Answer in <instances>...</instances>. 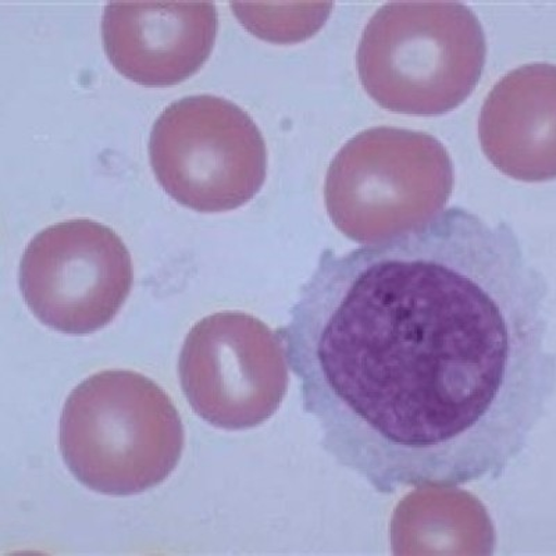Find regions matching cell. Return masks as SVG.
<instances>
[{"label": "cell", "instance_id": "ba28073f", "mask_svg": "<svg viewBox=\"0 0 556 556\" xmlns=\"http://www.w3.org/2000/svg\"><path fill=\"white\" fill-rule=\"evenodd\" d=\"M215 3H108L102 38L109 61L131 81L174 86L207 61L217 35Z\"/></svg>", "mask_w": 556, "mask_h": 556}, {"label": "cell", "instance_id": "52a82bcc", "mask_svg": "<svg viewBox=\"0 0 556 556\" xmlns=\"http://www.w3.org/2000/svg\"><path fill=\"white\" fill-rule=\"evenodd\" d=\"M178 371L193 412L227 430L262 424L287 387L276 332L245 313L222 312L197 323L184 341Z\"/></svg>", "mask_w": 556, "mask_h": 556}, {"label": "cell", "instance_id": "277c9868", "mask_svg": "<svg viewBox=\"0 0 556 556\" xmlns=\"http://www.w3.org/2000/svg\"><path fill=\"white\" fill-rule=\"evenodd\" d=\"M454 184V163L439 139L376 127L350 139L332 159L326 207L345 236L369 243L433 220Z\"/></svg>", "mask_w": 556, "mask_h": 556}, {"label": "cell", "instance_id": "9c48e42d", "mask_svg": "<svg viewBox=\"0 0 556 556\" xmlns=\"http://www.w3.org/2000/svg\"><path fill=\"white\" fill-rule=\"evenodd\" d=\"M556 72L531 63L506 74L481 108L479 137L489 161L519 181L553 180Z\"/></svg>", "mask_w": 556, "mask_h": 556}, {"label": "cell", "instance_id": "3957f363", "mask_svg": "<svg viewBox=\"0 0 556 556\" xmlns=\"http://www.w3.org/2000/svg\"><path fill=\"white\" fill-rule=\"evenodd\" d=\"M486 41L464 3H387L357 48L362 86L381 108L440 116L460 106L483 74Z\"/></svg>", "mask_w": 556, "mask_h": 556}, {"label": "cell", "instance_id": "6da1fadb", "mask_svg": "<svg viewBox=\"0 0 556 556\" xmlns=\"http://www.w3.org/2000/svg\"><path fill=\"white\" fill-rule=\"evenodd\" d=\"M548 285L513 228L462 207L321 253L276 331L321 448L377 494L498 480L556 389Z\"/></svg>", "mask_w": 556, "mask_h": 556}, {"label": "cell", "instance_id": "5b68a950", "mask_svg": "<svg viewBox=\"0 0 556 556\" xmlns=\"http://www.w3.org/2000/svg\"><path fill=\"white\" fill-rule=\"evenodd\" d=\"M149 156L168 195L198 212L245 205L266 180L260 128L225 98L197 96L172 103L152 128Z\"/></svg>", "mask_w": 556, "mask_h": 556}, {"label": "cell", "instance_id": "8992f818", "mask_svg": "<svg viewBox=\"0 0 556 556\" xmlns=\"http://www.w3.org/2000/svg\"><path fill=\"white\" fill-rule=\"evenodd\" d=\"M131 286V256L122 238L88 218L45 228L20 263V288L29 311L68 336L108 326Z\"/></svg>", "mask_w": 556, "mask_h": 556}, {"label": "cell", "instance_id": "30bf717a", "mask_svg": "<svg viewBox=\"0 0 556 556\" xmlns=\"http://www.w3.org/2000/svg\"><path fill=\"white\" fill-rule=\"evenodd\" d=\"M332 3H231L242 26L265 41L290 43L311 38L330 17Z\"/></svg>", "mask_w": 556, "mask_h": 556}, {"label": "cell", "instance_id": "7a4b0ae2", "mask_svg": "<svg viewBox=\"0 0 556 556\" xmlns=\"http://www.w3.org/2000/svg\"><path fill=\"white\" fill-rule=\"evenodd\" d=\"M61 451L74 478L106 495H134L163 483L184 448L170 396L148 377L108 370L76 387L64 405Z\"/></svg>", "mask_w": 556, "mask_h": 556}]
</instances>
